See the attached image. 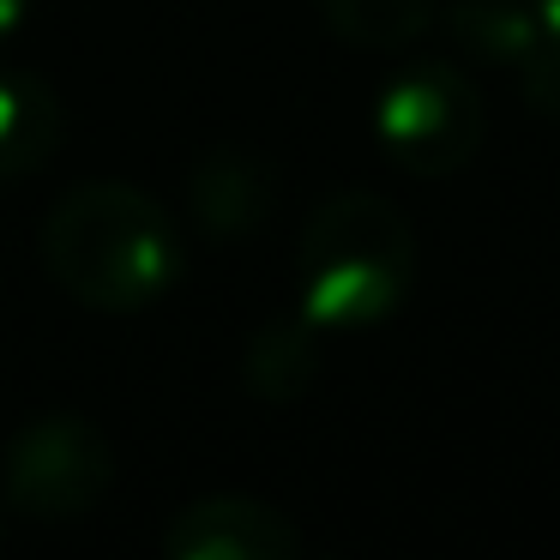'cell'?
<instances>
[{
	"mask_svg": "<svg viewBox=\"0 0 560 560\" xmlns=\"http://www.w3.org/2000/svg\"><path fill=\"white\" fill-rule=\"evenodd\" d=\"M43 266L97 314H139L182 278V235L151 194L85 182L43 223Z\"/></svg>",
	"mask_w": 560,
	"mask_h": 560,
	"instance_id": "1",
	"label": "cell"
},
{
	"mask_svg": "<svg viewBox=\"0 0 560 560\" xmlns=\"http://www.w3.org/2000/svg\"><path fill=\"white\" fill-rule=\"evenodd\" d=\"M416 278V235L392 199L380 194H331L307 218L295 242V283L302 314L319 331H368L392 319Z\"/></svg>",
	"mask_w": 560,
	"mask_h": 560,
	"instance_id": "2",
	"label": "cell"
},
{
	"mask_svg": "<svg viewBox=\"0 0 560 560\" xmlns=\"http://www.w3.org/2000/svg\"><path fill=\"white\" fill-rule=\"evenodd\" d=\"M482 91L464 67L452 61H416L404 73L386 79V91L374 97V139L404 175H458L482 145Z\"/></svg>",
	"mask_w": 560,
	"mask_h": 560,
	"instance_id": "3",
	"label": "cell"
},
{
	"mask_svg": "<svg viewBox=\"0 0 560 560\" xmlns=\"http://www.w3.org/2000/svg\"><path fill=\"white\" fill-rule=\"evenodd\" d=\"M115 482V452L85 416H37L7 446V500L37 524L85 518Z\"/></svg>",
	"mask_w": 560,
	"mask_h": 560,
	"instance_id": "4",
	"label": "cell"
},
{
	"mask_svg": "<svg viewBox=\"0 0 560 560\" xmlns=\"http://www.w3.org/2000/svg\"><path fill=\"white\" fill-rule=\"evenodd\" d=\"M163 555L170 560H295L302 555V530L266 500L211 494L175 512V524L163 530Z\"/></svg>",
	"mask_w": 560,
	"mask_h": 560,
	"instance_id": "5",
	"label": "cell"
},
{
	"mask_svg": "<svg viewBox=\"0 0 560 560\" xmlns=\"http://www.w3.org/2000/svg\"><path fill=\"white\" fill-rule=\"evenodd\" d=\"M61 145V97L37 73H0V187L37 175Z\"/></svg>",
	"mask_w": 560,
	"mask_h": 560,
	"instance_id": "6",
	"label": "cell"
},
{
	"mask_svg": "<svg viewBox=\"0 0 560 560\" xmlns=\"http://www.w3.org/2000/svg\"><path fill=\"white\" fill-rule=\"evenodd\" d=\"M271 211V175L266 163L242 158V151H218L194 170V218L211 235H247L266 223Z\"/></svg>",
	"mask_w": 560,
	"mask_h": 560,
	"instance_id": "7",
	"label": "cell"
},
{
	"mask_svg": "<svg viewBox=\"0 0 560 560\" xmlns=\"http://www.w3.org/2000/svg\"><path fill=\"white\" fill-rule=\"evenodd\" d=\"M452 37L482 67L518 79L536 37V0H452Z\"/></svg>",
	"mask_w": 560,
	"mask_h": 560,
	"instance_id": "8",
	"label": "cell"
},
{
	"mask_svg": "<svg viewBox=\"0 0 560 560\" xmlns=\"http://www.w3.org/2000/svg\"><path fill=\"white\" fill-rule=\"evenodd\" d=\"M314 331L319 326L307 314H283V319H271V326H259L254 343H247V386L271 404L307 392L314 386V368H319Z\"/></svg>",
	"mask_w": 560,
	"mask_h": 560,
	"instance_id": "9",
	"label": "cell"
},
{
	"mask_svg": "<svg viewBox=\"0 0 560 560\" xmlns=\"http://www.w3.org/2000/svg\"><path fill=\"white\" fill-rule=\"evenodd\" d=\"M319 13H326V25L338 31L343 43L392 55V49H410V43L434 25L440 0H319Z\"/></svg>",
	"mask_w": 560,
	"mask_h": 560,
	"instance_id": "10",
	"label": "cell"
},
{
	"mask_svg": "<svg viewBox=\"0 0 560 560\" xmlns=\"http://www.w3.org/2000/svg\"><path fill=\"white\" fill-rule=\"evenodd\" d=\"M512 85L524 91V103L536 115L560 121V0H536V37Z\"/></svg>",
	"mask_w": 560,
	"mask_h": 560,
	"instance_id": "11",
	"label": "cell"
},
{
	"mask_svg": "<svg viewBox=\"0 0 560 560\" xmlns=\"http://www.w3.org/2000/svg\"><path fill=\"white\" fill-rule=\"evenodd\" d=\"M25 13H31V0H0V43L25 25Z\"/></svg>",
	"mask_w": 560,
	"mask_h": 560,
	"instance_id": "12",
	"label": "cell"
}]
</instances>
